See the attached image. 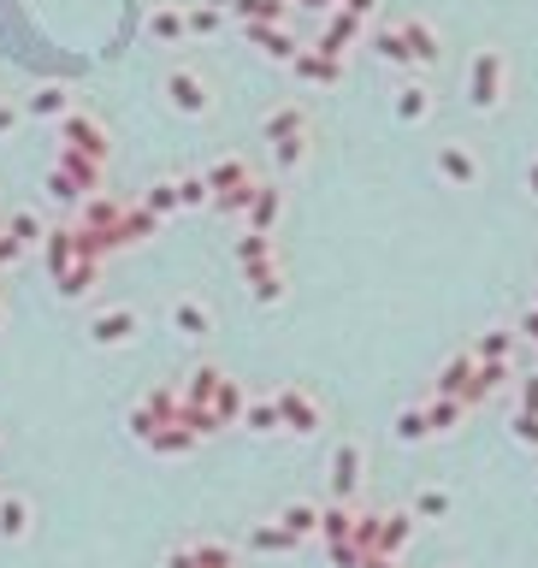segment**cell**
Returning <instances> with one entry per match:
<instances>
[{"mask_svg": "<svg viewBox=\"0 0 538 568\" xmlns=\"http://www.w3.org/2000/svg\"><path fill=\"white\" fill-rule=\"evenodd\" d=\"M267 142H272V166L279 172H296L302 160H308V107H296V101H284V107L267 113Z\"/></svg>", "mask_w": 538, "mask_h": 568, "instance_id": "obj_1", "label": "cell"}, {"mask_svg": "<svg viewBox=\"0 0 538 568\" xmlns=\"http://www.w3.org/2000/svg\"><path fill=\"white\" fill-rule=\"evenodd\" d=\"M468 107L473 113H498L503 95H508V54L503 48H479L468 60Z\"/></svg>", "mask_w": 538, "mask_h": 568, "instance_id": "obj_2", "label": "cell"}, {"mask_svg": "<svg viewBox=\"0 0 538 568\" xmlns=\"http://www.w3.org/2000/svg\"><path fill=\"white\" fill-rule=\"evenodd\" d=\"M160 95H166V107L184 113V119H208L213 113V83L201 78V71H190V66H172L166 83H160Z\"/></svg>", "mask_w": 538, "mask_h": 568, "instance_id": "obj_3", "label": "cell"}, {"mask_svg": "<svg viewBox=\"0 0 538 568\" xmlns=\"http://www.w3.org/2000/svg\"><path fill=\"white\" fill-rule=\"evenodd\" d=\"M137 332H142V314L130 309V302H107V309L90 314V344L95 349H125V344H137Z\"/></svg>", "mask_w": 538, "mask_h": 568, "instance_id": "obj_4", "label": "cell"}, {"mask_svg": "<svg viewBox=\"0 0 538 568\" xmlns=\"http://www.w3.org/2000/svg\"><path fill=\"white\" fill-rule=\"evenodd\" d=\"M272 403H279V432H296V439H308V432H319V420H326V409H319V397H314V391H302V385H284Z\"/></svg>", "mask_w": 538, "mask_h": 568, "instance_id": "obj_5", "label": "cell"}, {"mask_svg": "<svg viewBox=\"0 0 538 568\" xmlns=\"http://www.w3.org/2000/svg\"><path fill=\"white\" fill-rule=\"evenodd\" d=\"M60 137H66V154H83V160H107V125L95 113L71 107L60 119Z\"/></svg>", "mask_w": 538, "mask_h": 568, "instance_id": "obj_6", "label": "cell"}, {"mask_svg": "<svg viewBox=\"0 0 538 568\" xmlns=\"http://www.w3.org/2000/svg\"><path fill=\"white\" fill-rule=\"evenodd\" d=\"M166 568H237V557H231L225 538H184V545L166 550Z\"/></svg>", "mask_w": 538, "mask_h": 568, "instance_id": "obj_7", "label": "cell"}, {"mask_svg": "<svg viewBox=\"0 0 538 568\" xmlns=\"http://www.w3.org/2000/svg\"><path fill=\"white\" fill-rule=\"evenodd\" d=\"M361 36H367V19H355V12L331 7V12H326V31H319L314 48H319V54H331V60H343V54L355 48Z\"/></svg>", "mask_w": 538, "mask_h": 568, "instance_id": "obj_8", "label": "cell"}, {"mask_svg": "<svg viewBox=\"0 0 538 568\" xmlns=\"http://www.w3.org/2000/svg\"><path fill=\"white\" fill-rule=\"evenodd\" d=\"M361 462H367V450H361L355 439H343L338 450H331V498H338V503L355 498V486H361Z\"/></svg>", "mask_w": 538, "mask_h": 568, "instance_id": "obj_9", "label": "cell"}, {"mask_svg": "<svg viewBox=\"0 0 538 568\" xmlns=\"http://www.w3.org/2000/svg\"><path fill=\"white\" fill-rule=\"evenodd\" d=\"M438 178H449L456 189H473L479 184V154L468 142H438Z\"/></svg>", "mask_w": 538, "mask_h": 568, "instance_id": "obj_10", "label": "cell"}, {"mask_svg": "<svg viewBox=\"0 0 538 568\" xmlns=\"http://www.w3.org/2000/svg\"><path fill=\"white\" fill-rule=\"evenodd\" d=\"M397 24H402V48H409V66H432V60L444 54V36L432 31L426 19H414V12H409V19H397Z\"/></svg>", "mask_w": 538, "mask_h": 568, "instance_id": "obj_11", "label": "cell"}, {"mask_svg": "<svg viewBox=\"0 0 538 568\" xmlns=\"http://www.w3.org/2000/svg\"><path fill=\"white\" fill-rule=\"evenodd\" d=\"M290 71H296L302 83H314V90H326V83L343 78V60H331V54H319V48H302L296 60H290Z\"/></svg>", "mask_w": 538, "mask_h": 568, "instance_id": "obj_12", "label": "cell"}, {"mask_svg": "<svg viewBox=\"0 0 538 568\" xmlns=\"http://www.w3.org/2000/svg\"><path fill=\"white\" fill-rule=\"evenodd\" d=\"M249 42H255L260 54H267V60H284V66H290V60H296V54H302V42L290 36L284 24H249Z\"/></svg>", "mask_w": 538, "mask_h": 568, "instance_id": "obj_13", "label": "cell"}, {"mask_svg": "<svg viewBox=\"0 0 538 568\" xmlns=\"http://www.w3.org/2000/svg\"><path fill=\"white\" fill-rule=\"evenodd\" d=\"M390 113H397V125H426L432 119V90L426 83H402V90L390 95Z\"/></svg>", "mask_w": 538, "mask_h": 568, "instance_id": "obj_14", "label": "cell"}, {"mask_svg": "<svg viewBox=\"0 0 538 568\" xmlns=\"http://www.w3.org/2000/svg\"><path fill=\"white\" fill-rule=\"evenodd\" d=\"M279 189L272 184H255V196H249V208H243V220H249V231H260V237H272V225H279Z\"/></svg>", "mask_w": 538, "mask_h": 568, "instance_id": "obj_15", "label": "cell"}, {"mask_svg": "<svg viewBox=\"0 0 538 568\" xmlns=\"http://www.w3.org/2000/svg\"><path fill=\"white\" fill-rule=\"evenodd\" d=\"M7 237L19 243V255H24V250H42V243H48V225H42L36 208H19V213H7Z\"/></svg>", "mask_w": 538, "mask_h": 568, "instance_id": "obj_16", "label": "cell"}, {"mask_svg": "<svg viewBox=\"0 0 538 568\" xmlns=\"http://www.w3.org/2000/svg\"><path fill=\"white\" fill-rule=\"evenodd\" d=\"M172 326H178L184 338H208V332H213V314L201 309L196 297H178V302H172Z\"/></svg>", "mask_w": 538, "mask_h": 568, "instance_id": "obj_17", "label": "cell"}, {"mask_svg": "<svg viewBox=\"0 0 538 568\" xmlns=\"http://www.w3.org/2000/svg\"><path fill=\"white\" fill-rule=\"evenodd\" d=\"M24 533H31V498L0 491V538H24Z\"/></svg>", "mask_w": 538, "mask_h": 568, "instance_id": "obj_18", "label": "cell"}, {"mask_svg": "<svg viewBox=\"0 0 538 568\" xmlns=\"http://www.w3.org/2000/svg\"><path fill=\"white\" fill-rule=\"evenodd\" d=\"M373 54H379L385 66H409V48H402V24L390 19V24H373Z\"/></svg>", "mask_w": 538, "mask_h": 568, "instance_id": "obj_19", "label": "cell"}, {"mask_svg": "<svg viewBox=\"0 0 538 568\" xmlns=\"http://www.w3.org/2000/svg\"><path fill=\"white\" fill-rule=\"evenodd\" d=\"M508 349H515V332L498 326V332H486V338H479V344L468 349V356H473V361H491V368H503V361H508Z\"/></svg>", "mask_w": 538, "mask_h": 568, "instance_id": "obj_20", "label": "cell"}, {"mask_svg": "<svg viewBox=\"0 0 538 568\" xmlns=\"http://www.w3.org/2000/svg\"><path fill=\"white\" fill-rule=\"evenodd\" d=\"M249 290H255V302H279V297H284L279 260H267V267H249Z\"/></svg>", "mask_w": 538, "mask_h": 568, "instance_id": "obj_21", "label": "cell"}, {"mask_svg": "<svg viewBox=\"0 0 538 568\" xmlns=\"http://www.w3.org/2000/svg\"><path fill=\"white\" fill-rule=\"evenodd\" d=\"M279 528H284L290 538H302V533H319V509H314V503H284Z\"/></svg>", "mask_w": 538, "mask_h": 568, "instance_id": "obj_22", "label": "cell"}, {"mask_svg": "<svg viewBox=\"0 0 538 568\" xmlns=\"http://www.w3.org/2000/svg\"><path fill=\"white\" fill-rule=\"evenodd\" d=\"M149 31H154L160 42H184V36H190V24H184V12H178V7H154Z\"/></svg>", "mask_w": 538, "mask_h": 568, "instance_id": "obj_23", "label": "cell"}, {"mask_svg": "<svg viewBox=\"0 0 538 568\" xmlns=\"http://www.w3.org/2000/svg\"><path fill=\"white\" fill-rule=\"evenodd\" d=\"M243 420H249V432H279V403H272V397L243 403Z\"/></svg>", "mask_w": 538, "mask_h": 568, "instance_id": "obj_24", "label": "cell"}, {"mask_svg": "<svg viewBox=\"0 0 538 568\" xmlns=\"http://www.w3.org/2000/svg\"><path fill=\"white\" fill-rule=\"evenodd\" d=\"M24 113H36V119H66V113H71V101H66L60 90H42V95L24 101Z\"/></svg>", "mask_w": 538, "mask_h": 568, "instance_id": "obj_25", "label": "cell"}, {"mask_svg": "<svg viewBox=\"0 0 538 568\" xmlns=\"http://www.w3.org/2000/svg\"><path fill=\"white\" fill-rule=\"evenodd\" d=\"M249 545H255V550H290L296 538H290V533L279 528V521H260V528L249 533Z\"/></svg>", "mask_w": 538, "mask_h": 568, "instance_id": "obj_26", "label": "cell"}, {"mask_svg": "<svg viewBox=\"0 0 538 568\" xmlns=\"http://www.w3.org/2000/svg\"><path fill=\"white\" fill-rule=\"evenodd\" d=\"M142 208H149V213H178V208H184V201H178V178L154 184V189H149V201H142Z\"/></svg>", "mask_w": 538, "mask_h": 568, "instance_id": "obj_27", "label": "cell"}, {"mask_svg": "<svg viewBox=\"0 0 538 568\" xmlns=\"http://www.w3.org/2000/svg\"><path fill=\"white\" fill-rule=\"evenodd\" d=\"M444 509H449V491L426 486V491H420V498H414V509H409V515H414V521H432V515H444Z\"/></svg>", "mask_w": 538, "mask_h": 568, "instance_id": "obj_28", "label": "cell"}, {"mask_svg": "<svg viewBox=\"0 0 538 568\" xmlns=\"http://www.w3.org/2000/svg\"><path fill=\"white\" fill-rule=\"evenodd\" d=\"M397 439H409V444H420V439H432V432H426V415H420V409H409V415H397Z\"/></svg>", "mask_w": 538, "mask_h": 568, "instance_id": "obj_29", "label": "cell"}, {"mask_svg": "<svg viewBox=\"0 0 538 568\" xmlns=\"http://www.w3.org/2000/svg\"><path fill=\"white\" fill-rule=\"evenodd\" d=\"M184 24H190V36H208V31H220V12H213V7H190V12H184Z\"/></svg>", "mask_w": 538, "mask_h": 568, "instance_id": "obj_30", "label": "cell"}, {"mask_svg": "<svg viewBox=\"0 0 538 568\" xmlns=\"http://www.w3.org/2000/svg\"><path fill=\"white\" fill-rule=\"evenodd\" d=\"M48 196H54V201H83V196H78V184H71V178H66L60 166L48 172Z\"/></svg>", "mask_w": 538, "mask_h": 568, "instance_id": "obj_31", "label": "cell"}, {"mask_svg": "<svg viewBox=\"0 0 538 568\" xmlns=\"http://www.w3.org/2000/svg\"><path fill=\"white\" fill-rule=\"evenodd\" d=\"M515 439L521 444H538V415H527V409L515 415Z\"/></svg>", "mask_w": 538, "mask_h": 568, "instance_id": "obj_32", "label": "cell"}, {"mask_svg": "<svg viewBox=\"0 0 538 568\" xmlns=\"http://www.w3.org/2000/svg\"><path fill=\"white\" fill-rule=\"evenodd\" d=\"M521 409L538 415V373H533V379H521Z\"/></svg>", "mask_w": 538, "mask_h": 568, "instance_id": "obj_33", "label": "cell"}, {"mask_svg": "<svg viewBox=\"0 0 538 568\" xmlns=\"http://www.w3.org/2000/svg\"><path fill=\"white\" fill-rule=\"evenodd\" d=\"M343 12H355V19H373V12H379V0H338Z\"/></svg>", "mask_w": 538, "mask_h": 568, "instance_id": "obj_34", "label": "cell"}, {"mask_svg": "<svg viewBox=\"0 0 538 568\" xmlns=\"http://www.w3.org/2000/svg\"><path fill=\"white\" fill-rule=\"evenodd\" d=\"M19 119H24V107H12V101H0V137H7V130L19 125Z\"/></svg>", "mask_w": 538, "mask_h": 568, "instance_id": "obj_35", "label": "cell"}, {"mask_svg": "<svg viewBox=\"0 0 538 568\" xmlns=\"http://www.w3.org/2000/svg\"><path fill=\"white\" fill-rule=\"evenodd\" d=\"M7 260H19V243H12L7 231H0V267H7Z\"/></svg>", "mask_w": 538, "mask_h": 568, "instance_id": "obj_36", "label": "cell"}, {"mask_svg": "<svg viewBox=\"0 0 538 568\" xmlns=\"http://www.w3.org/2000/svg\"><path fill=\"white\" fill-rule=\"evenodd\" d=\"M527 196H533V201H538V154H533V160H527Z\"/></svg>", "mask_w": 538, "mask_h": 568, "instance_id": "obj_37", "label": "cell"}, {"mask_svg": "<svg viewBox=\"0 0 538 568\" xmlns=\"http://www.w3.org/2000/svg\"><path fill=\"white\" fill-rule=\"evenodd\" d=\"M302 7H314V12H331V7H338V0H302Z\"/></svg>", "mask_w": 538, "mask_h": 568, "instance_id": "obj_38", "label": "cell"}, {"mask_svg": "<svg viewBox=\"0 0 538 568\" xmlns=\"http://www.w3.org/2000/svg\"><path fill=\"white\" fill-rule=\"evenodd\" d=\"M0 320H7V309H0Z\"/></svg>", "mask_w": 538, "mask_h": 568, "instance_id": "obj_39", "label": "cell"}]
</instances>
